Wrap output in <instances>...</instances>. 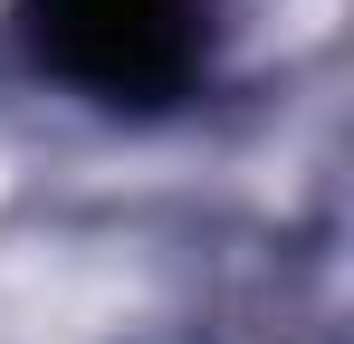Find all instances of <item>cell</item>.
<instances>
[{
  "mask_svg": "<svg viewBox=\"0 0 354 344\" xmlns=\"http://www.w3.org/2000/svg\"><path fill=\"white\" fill-rule=\"evenodd\" d=\"M29 39L106 106H173L201 77V0H29Z\"/></svg>",
  "mask_w": 354,
  "mask_h": 344,
  "instance_id": "1",
  "label": "cell"
}]
</instances>
